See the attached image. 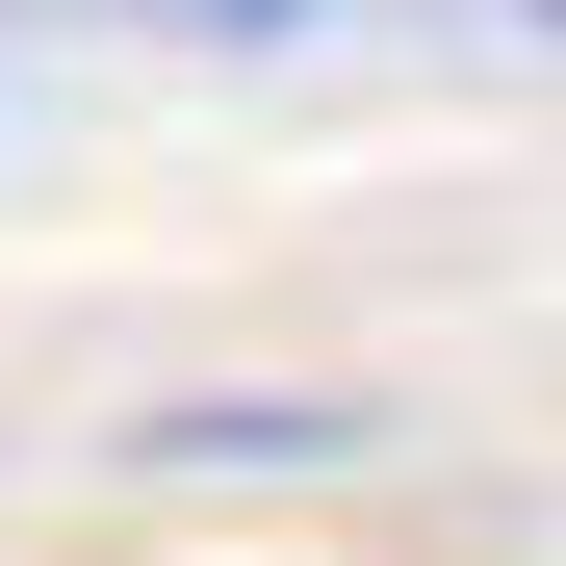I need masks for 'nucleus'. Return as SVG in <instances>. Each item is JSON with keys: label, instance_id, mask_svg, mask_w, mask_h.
I'll return each mask as SVG.
<instances>
[{"label": "nucleus", "instance_id": "2", "mask_svg": "<svg viewBox=\"0 0 566 566\" xmlns=\"http://www.w3.org/2000/svg\"><path fill=\"white\" fill-rule=\"evenodd\" d=\"M541 27H566V0H541Z\"/></svg>", "mask_w": 566, "mask_h": 566}, {"label": "nucleus", "instance_id": "1", "mask_svg": "<svg viewBox=\"0 0 566 566\" xmlns=\"http://www.w3.org/2000/svg\"><path fill=\"white\" fill-rule=\"evenodd\" d=\"M104 27H207V52H258V27H310V0H104Z\"/></svg>", "mask_w": 566, "mask_h": 566}]
</instances>
